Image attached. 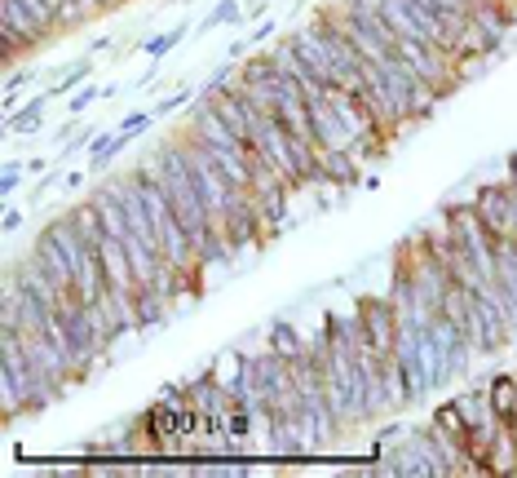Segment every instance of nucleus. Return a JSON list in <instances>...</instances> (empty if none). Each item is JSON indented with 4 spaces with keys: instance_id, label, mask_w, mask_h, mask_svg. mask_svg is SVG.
<instances>
[{
    "instance_id": "obj_1",
    "label": "nucleus",
    "mask_w": 517,
    "mask_h": 478,
    "mask_svg": "<svg viewBox=\"0 0 517 478\" xmlns=\"http://www.w3.org/2000/svg\"><path fill=\"white\" fill-rule=\"evenodd\" d=\"M182 156L191 164V173H195V186H200V195H204L208 212H212V226H221L230 212H239L248 200H253V191H244V186H235L226 173H221V164L212 159V147H208L204 138L195 133V129H186L182 138Z\"/></svg>"
},
{
    "instance_id": "obj_2",
    "label": "nucleus",
    "mask_w": 517,
    "mask_h": 478,
    "mask_svg": "<svg viewBox=\"0 0 517 478\" xmlns=\"http://www.w3.org/2000/svg\"><path fill=\"white\" fill-rule=\"evenodd\" d=\"M354 315L362 319V346H371L376 355H389V350H394V337H398L394 302H389V297H362L359 306H354Z\"/></svg>"
},
{
    "instance_id": "obj_3",
    "label": "nucleus",
    "mask_w": 517,
    "mask_h": 478,
    "mask_svg": "<svg viewBox=\"0 0 517 478\" xmlns=\"http://www.w3.org/2000/svg\"><path fill=\"white\" fill-rule=\"evenodd\" d=\"M468 204L491 226L495 239H517V212H513V200H509V186H504V182H500V186H482Z\"/></svg>"
},
{
    "instance_id": "obj_4",
    "label": "nucleus",
    "mask_w": 517,
    "mask_h": 478,
    "mask_svg": "<svg viewBox=\"0 0 517 478\" xmlns=\"http://www.w3.org/2000/svg\"><path fill=\"white\" fill-rule=\"evenodd\" d=\"M98 257H103L106 284H111L115 293H124V297H138V293H142V279H138V270H133V257H129V248H124L115 235H106L103 239Z\"/></svg>"
},
{
    "instance_id": "obj_5",
    "label": "nucleus",
    "mask_w": 517,
    "mask_h": 478,
    "mask_svg": "<svg viewBox=\"0 0 517 478\" xmlns=\"http://www.w3.org/2000/svg\"><path fill=\"white\" fill-rule=\"evenodd\" d=\"M292 50L301 53V62L310 67L323 85H336V67H332V53H327V45H323V32H318V27L297 32V36H292Z\"/></svg>"
},
{
    "instance_id": "obj_6",
    "label": "nucleus",
    "mask_w": 517,
    "mask_h": 478,
    "mask_svg": "<svg viewBox=\"0 0 517 478\" xmlns=\"http://www.w3.org/2000/svg\"><path fill=\"white\" fill-rule=\"evenodd\" d=\"M486 399H491L495 417H500V421H504V429H509V425L517 421V372H500V376H491Z\"/></svg>"
},
{
    "instance_id": "obj_7",
    "label": "nucleus",
    "mask_w": 517,
    "mask_h": 478,
    "mask_svg": "<svg viewBox=\"0 0 517 478\" xmlns=\"http://www.w3.org/2000/svg\"><path fill=\"white\" fill-rule=\"evenodd\" d=\"M318 168H323V186H350L359 177V164L350 151H332V147H318Z\"/></svg>"
},
{
    "instance_id": "obj_8",
    "label": "nucleus",
    "mask_w": 517,
    "mask_h": 478,
    "mask_svg": "<svg viewBox=\"0 0 517 478\" xmlns=\"http://www.w3.org/2000/svg\"><path fill=\"white\" fill-rule=\"evenodd\" d=\"M164 319H168V297L156 284H142V293H138V328H156Z\"/></svg>"
},
{
    "instance_id": "obj_9",
    "label": "nucleus",
    "mask_w": 517,
    "mask_h": 478,
    "mask_svg": "<svg viewBox=\"0 0 517 478\" xmlns=\"http://www.w3.org/2000/svg\"><path fill=\"white\" fill-rule=\"evenodd\" d=\"M45 103H49V89H45L40 98H31V103H27L18 115H13V120H9V124H4V129H9V133H36V129H40V111H45Z\"/></svg>"
},
{
    "instance_id": "obj_10",
    "label": "nucleus",
    "mask_w": 517,
    "mask_h": 478,
    "mask_svg": "<svg viewBox=\"0 0 517 478\" xmlns=\"http://www.w3.org/2000/svg\"><path fill=\"white\" fill-rule=\"evenodd\" d=\"M270 350H279L283 359H292V355H301V350H306V341H301L288 323H274V328H270Z\"/></svg>"
},
{
    "instance_id": "obj_11",
    "label": "nucleus",
    "mask_w": 517,
    "mask_h": 478,
    "mask_svg": "<svg viewBox=\"0 0 517 478\" xmlns=\"http://www.w3.org/2000/svg\"><path fill=\"white\" fill-rule=\"evenodd\" d=\"M89 71H94V62H89V58H80L76 67H67V71L58 76V85H49V98H58V94H71V89H76V85H80Z\"/></svg>"
},
{
    "instance_id": "obj_12",
    "label": "nucleus",
    "mask_w": 517,
    "mask_h": 478,
    "mask_svg": "<svg viewBox=\"0 0 517 478\" xmlns=\"http://www.w3.org/2000/svg\"><path fill=\"white\" fill-rule=\"evenodd\" d=\"M239 9H244V0H221V5H217V9H212V14H208L204 23H200V32H212V27H226V23H235V18H239Z\"/></svg>"
},
{
    "instance_id": "obj_13",
    "label": "nucleus",
    "mask_w": 517,
    "mask_h": 478,
    "mask_svg": "<svg viewBox=\"0 0 517 478\" xmlns=\"http://www.w3.org/2000/svg\"><path fill=\"white\" fill-rule=\"evenodd\" d=\"M182 41H186V27H173V32H164V36H156V41H147L142 53H147V58H164V53L177 50Z\"/></svg>"
},
{
    "instance_id": "obj_14",
    "label": "nucleus",
    "mask_w": 517,
    "mask_h": 478,
    "mask_svg": "<svg viewBox=\"0 0 517 478\" xmlns=\"http://www.w3.org/2000/svg\"><path fill=\"white\" fill-rule=\"evenodd\" d=\"M89 159H94V168L103 173L106 164L115 159V133H103V138H94V142H89Z\"/></svg>"
},
{
    "instance_id": "obj_15",
    "label": "nucleus",
    "mask_w": 517,
    "mask_h": 478,
    "mask_svg": "<svg viewBox=\"0 0 517 478\" xmlns=\"http://www.w3.org/2000/svg\"><path fill=\"white\" fill-rule=\"evenodd\" d=\"M151 124H156V111H129L124 124H120V133H133V138H138V133H147Z\"/></svg>"
},
{
    "instance_id": "obj_16",
    "label": "nucleus",
    "mask_w": 517,
    "mask_h": 478,
    "mask_svg": "<svg viewBox=\"0 0 517 478\" xmlns=\"http://www.w3.org/2000/svg\"><path fill=\"white\" fill-rule=\"evenodd\" d=\"M111 94H115V89H98V85H89V89H80V94L71 98V106H67V111H71V115H80V111H85L89 103H98V98H111Z\"/></svg>"
},
{
    "instance_id": "obj_17",
    "label": "nucleus",
    "mask_w": 517,
    "mask_h": 478,
    "mask_svg": "<svg viewBox=\"0 0 517 478\" xmlns=\"http://www.w3.org/2000/svg\"><path fill=\"white\" fill-rule=\"evenodd\" d=\"M22 173H27L22 164H9V168H4V177H0V195H4V200H9L13 191H18V182H22Z\"/></svg>"
},
{
    "instance_id": "obj_18",
    "label": "nucleus",
    "mask_w": 517,
    "mask_h": 478,
    "mask_svg": "<svg viewBox=\"0 0 517 478\" xmlns=\"http://www.w3.org/2000/svg\"><path fill=\"white\" fill-rule=\"evenodd\" d=\"M186 103H191V94H173V98H164V103L156 106V115H168V111H182Z\"/></svg>"
},
{
    "instance_id": "obj_19",
    "label": "nucleus",
    "mask_w": 517,
    "mask_h": 478,
    "mask_svg": "<svg viewBox=\"0 0 517 478\" xmlns=\"http://www.w3.org/2000/svg\"><path fill=\"white\" fill-rule=\"evenodd\" d=\"M270 36H274V23H270V18H261L257 32H253V41H248V45H261V41H270Z\"/></svg>"
},
{
    "instance_id": "obj_20",
    "label": "nucleus",
    "mask_w": 517,
    "mask_h": 478,
    "mask_svg": "<svg viewBox=\"0 0 517 478\" xmlns=\"http://www.w3.org/2000/svg\"><path fill=\"white\" fill-rule=\"evenodd\" d=\"M18 226H22V212H18V209H9V212H4V235H13Z\"/></svg>"
},
{
    "instance_id": "obj_21",
    "label": "nucleus",
    "mask_w": 517,
    "mask_h": 478,
    "mask_svg": "<svg viewBox=\"0 0 517 478\" xmlns=\"http://www.w3.org/2000/svg\"><path fill=\"white\" fill-rule=\"evenodd\" d=\"M248 5H265V0H248Z\"/></svg>"
}]
</instances>
